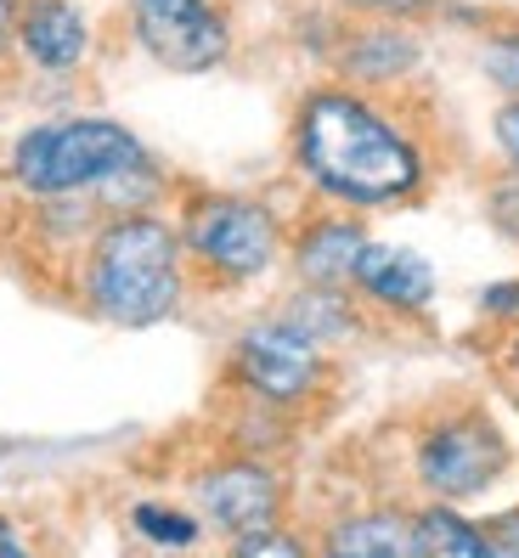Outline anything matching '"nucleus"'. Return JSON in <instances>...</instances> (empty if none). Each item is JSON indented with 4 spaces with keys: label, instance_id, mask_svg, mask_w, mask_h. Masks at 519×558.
Listing matches in <instances>:
<instances>
[{
    "label": "nucleus",
    "instance_id": "nucleus-5",
    "mask_svg": "<svg viewBox=\"0 0 519 558\" xmlns=\"http://www.w3.org/2000/svg\"><path fill=\"white\" fill-rule=\"evenodd\" d=\"M232 378L249 401H266L277 412L311 401L328 378V344H316L294 316H260L232 344Z\"/></svg>",
    "mask_w": 519,
    "mask_h": 558
},
{
    "label": "nucleus",
    "instance_id": "nucleus-10",
    "mask_svg": "<svg viewBox=\"0 0 519 558\" xmlns=\"http://www.w3.org/2000/svg\"><path fill=\"white\" fill-rule=\"evenodd\" d=\"M90 51V23L74 0H23L17 12V57L35 74L69 80Z\"/></svg>",
    "mask_w": 519,
    "mask_h": 558
},
{
    "label": "nucleus",
    "instance_id": "nucleus-23",
    "mask_svg": "<svg viewBox=\"0 0 519 558\" xmlns=\"http://www.w3.org/2000/svg\"><path fill=\"white\" fill-rule=\"evenodd\" d=\"M17 12H23V0H0V69L17 51Z\"/></svg>",
    "mask_w": 519,
    "mask_h": 558
},
{
    "label": "nucleus",
    "instance_id": "nucleus-12",
    "mask_svg": "<svg viewBox=\"0 0 519 558\" xmlns=\"http://www.w3.org/2000/svg\"><path fill=\"white\" fill-rule=\"evenodd\" d=\"M418 57H424V46H418V35H407L401 23H367L355 28V35L339 46V74L355 80V85H389V80H407L418 69Z\"/></svg>",
    "mask_w": 519,
    "mask_h": 558
},
{
    "label": "nucleus",
    "instance_id": "nucleus-14",
    "mask_svg": "<svg viewBox=\"0 0 519 558\" xmlns=\"http://www.w3.org/2000/svg\"><path fill=\"white\" fill-rule=\"evenodd\" d=\"M412 553L418 558H492L485 524L463 519L458 502H430L412 513Z\"/></svg>",
    "mask_w": 519,
    "mask_h": 558
},
{
    "label": "nucleus",
    "instance_id": "nucleus-4",
    "mask_svg": "<svg viewBox=\"0 0 519 558\" xmlns=\"http://www.w3.org/2000/svg\"><path fill=\"white\" fill-rule=\"evenodd\" d=\"M181 248H186V266H198L204 282L243 288L266 277L288 243L271 204L243 198V192H204L181 215Z\"/></svg>",
    "mask_w": 519,
    "mask_h": 558
},
{
    "label": "nucleus",
    "instance_id": "nucleus-1",
    "mask_svg": "<svg viewBox=\"0 0 519 558\" xmlns=\"http://www.w3.org/2000/svg\"><path fill=\"white\" fill-rule=\"evenodd\" d=\"M294 170L345 209H389L424 186V147L355 85H316L294 113Z\"/></svg>",
    "mask_w": 519,
    "mask_h": 558
},
{
    "label": "nucleus",
    "instance_id": "nucleus-13",
    "mask_svg": "<svg viewBox=\"0 0 519 558\" xmlns=\"http://www.w3.org/2000/svg\"><path fill=\"white\" fill-rule=\"evenodd\" d=\"M322 553H339V558H418L412 553V513H401V508L350 513L322 536Z\"/></svg>",
    "mask_w": 519,
    "mask_h": 558
},
{
    "label": "nucleus",
    "instance_id": "nucleus-15",
    "mask_svg": "<svg viewBox=\"0 0 519 558\" xmlns=\"http://www.w3.org/2000/svg\"><path fill=\"white\" fill-rule=\"evenodd\" d=\"M282 316H294L316 344H345V339H355V327H362V300H355L350 288L300 282V293L282 305Z\"/></svg>",
    "mask_w": 519,
    "mask_h": 558
},
{
    "label": "nucleus",
    "instance_id": "nucleus-25",
    "mask_svg": "<svg viewBox=\"0 0 519 558\" xmlns=\"http://www.w3.org/2000/svg\"><path fill=\"white\" fill-rule=\"evenodd\" d=\"M508 305L519 311V282H497L492 293H485V311H508Z\"/></svg>",
    "mask_w": 519,
    "mask_h": 558
},
{
    "label": "nucleus",
    "instance_id": "nucleus-9",
    "mask_svg": "<svg viewBox=\"0 0 519 558\" xmlns=\"http://www.w3.org/2000/svg\"><path fill=\"white\" fill-rule=\"evenodd\" d=\"M350 293L373 311H389V316H418L435 305V271L424 254H412L401 243H373L355 259V277H350Z\"/></svg>",
    "mask_w": 519,
    "mask_h": 558
},
{
    "label": "nucleus",
    "instance_id": "nucleus-22",
    "mask_svg": "<svg viewBox=\"0 0 519 558\" xmlns=\"http://www.w3.org/2000/svg\"><path fill=\"white\" fill-rule=\"evenodd\" d=\"M485 547H492V558H519V513H497L485 524Z\"/></svg>",
    "mask_w": 519,
    "mask_h": 558
},
{
    "label": "nucleus",
    "instance_id": "nucleus-6",
    "mask_svg": "<svg viewBox=\"0 0 519 558\" xmlns=\"http://www.w3.org/2000/svg\"><path fill=\"white\" fill-rule=\"evenodd\" d=\"M412 469H418V485H424L435 502H474L503 480L508 440L492 417L451 412V417H435L430 429L418 435Z\"/></svg>",
    "mask_w": 519,
    "mask_h": 558
},
{
    "label": "nucleus",
    "instance_id": "nucleus-26",
    "mask_svg": "<svg viewBox=\"0 0 519 558\" xmlns=\"http://www.w3.org/2000/svg\"><path fill=\"white\" fill-rule=\"evenodd\" d=\"M508 355H514V367H519V339H514V350H508Z\"/></svg>",
    "mask_w": 519,
    "mask_h": 558
},
{
    "label": "nucleus",
    "instance_id": "nucleus-16",
    "mask_svg": "<svg viewBox=\"0 0 519 558\" xmlns=\"http://www.w3.org/2000/svg\"><path fill=\"white\" fill-rule=\"evenodd\" d=\"M130 524H136V536H147L153 547H192L204 536V519L186 513V508H170V502H136L130 508Z\"/></svg>",
    "mask_w": 519,
    "mask_h": 558
},
{
    "label": "nucleus",
    "instance_id": "nucleus-8",
    "mask_svg": "<svg viewBox=\"0 0 519 558\" xmlns=\"http://www.w3.org/2000/svg\"><path fill=\"white\" fill-rule=\"evenodd\" d=\"M192 497H198V519L226 542L282 524V474L260 457H226V463L204 469L192 480Z\"/></svg>",
    "mask_w": 519,
    "mask_h": 558
},
{
    "label": "nucleus",
    "instance_id": "nucleus-24",
    "mask_svg": "<svg viewBox=\"0 0 519 558\" xmlns=\"http://www.w3.org/2000/svg\"><path fill=\"white\" fill-rule=\"evenodd\" d=\"M17 553H28V542L17 536V524L0 513V558H17Z\"/></svg>",
    "mask_w": 519,
    "mask_h": 558
},
{
    "label": "nucleus",
    "instance_id": "nucleus-11",
    "mask_svg": "<svg viewBox=\"0 0 519 558\" xmlns=\"http://www.w3.org/2000/svg\"><path fill=\"white\" fill-rule=\"evenodd\" d=\"M362 248H367L362 220H350V215H316L311 226H300V238L288 243V259H294V277L300 282L350 288Z\"/></svg>",
    "mask_w": 519,
    "mask_h": 558
},
{
    "label": "nucleus",
    "instance_id": "nucleus-19",
    "mask_svg": "<svg viewBox=\"0 0 519 558\" xmlns=\"http://www.w3.org/2000/svg\"><path fill=\"white\" fill-rule=\"evenodd\" d=\"M345 12L355 17H389V23H407V17H424L435 0H339Z\"/></svg>",
    "mask_w": 519,
    "mask_h": 558
},
{
    "label": "nucleus",
    "instance_id": "nucleus-18",
    "mask_svg": "<svg viewBox=\"0 0 519 558\" xmlns=\"http://www.w3.org/2000/svg\"><path fill=\"white\" fill-rule=\"evenodd\" d=\"M485 74H492V85H503L508 96H519V35H497L492 46H485Z\"/></svg>",
    "mask_w": 519,
    "mask_h": 558
},
{
    "label": "nucleus",
    "instance_id": "nucleus-2",
    "mask_svg": "<svg viewBox=\"0 0 519 558\" xmlns=\"http://www.w3.org/2000/svg\"><path fill=\"white\" fill-rule=\"evenodd\" d=\"M80 293L85 311L108 327H158L186 300V248L181 226L153 209L102 215L80 259Z\"/></svg>",
    "mask_w": 519,
    "mask_h": 558
},
{
    "label": "nucleus",
    "instance_id": "nucleus-20",
    "mask_svg": "<svg viewBox=\"0 0 519 558\" xmlns=\"http://www.w3.org/2000/svg\"><path fill=\"white\" fill-rule=\"evenodd\" d=\"M492 136H497V147L508 158V170L519 175V96H508V102L492 113Z\"/></svg>",
    "mask_w": 519,
    "mask_h": 558
},
{
    "label": "nucleus",
    "instance_id": "nucleus-7",
    "mask_svg": "<svg viewBox=\"0 0 519 558\" xmlns=\"http://www.w3.org/2000/svg\"><path fill=\"white\" fill-rule=\"evenodd\" d=\"M124 23L170 74H209L232 57V23L215 0H124Z\"/></svg>",
    "mask_w": 519,
    "mask_h": 558
},
{
    "label": "nucleus",
    "instance_id": "nucleus-3",
    "mask_svg": "<svg viewBox=\"0 0 519 558\" xmlns=\"http://www.w3.org/2000/svg\"><path fill=\"white\" fill-rule=\"evenodd\" d=\"M147 147L130 136L119 119H46L28 124L7 147V181L23 198H74V192H96L119 170L142 163Z\"/></svg>",
    "mask_w": 519,
    "mask_h": 558
},
{
    "label": "nucleus",
    "instance_id": "nucleus-17",
    "mask_svg": "<svg viewBox=\"0 0 519 558\" xmlns=\"http://www.w3.org/2000/svg\"><path fill=\"white\" fill-rule=\"evenodd\" d=\"M226 547L243 553V558H305V553H311V542H300V536L277 531V524H266V531H249V536L226 542Z\"/></svg>",
    "mask_w": 519,
    "mask_h": 558
},
{
    "label": "nucleus",
    "instance_id": "nucleus-21",
    "mask_svg": "<svg viewBox=\"0 0 519 558\" xmlns=\"http://www.w3.org/2000/svg\"><path fill=\"white\" fill-rule=\"evenodd\" d=\"M492 220L519 243V175L503 181V186H492Z\"/></svg>",
    "mask_w": 519,
    "mask_h": 558
}]
</instances>
